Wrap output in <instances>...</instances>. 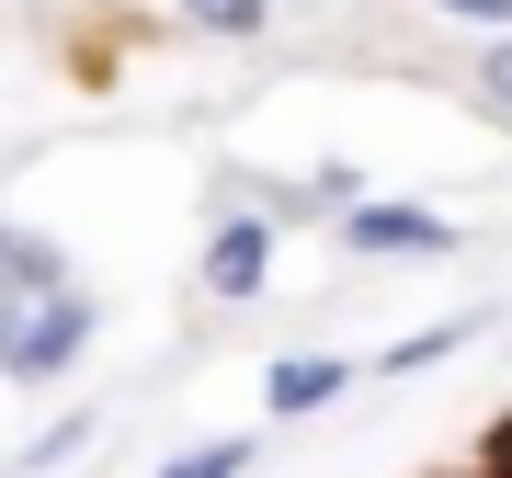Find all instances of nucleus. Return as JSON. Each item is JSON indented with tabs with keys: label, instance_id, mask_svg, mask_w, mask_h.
Wrapping results in <instances>:
<instances>
[{
	"label": "nucleus",
	"instance_id": "obj_1",
	"mask_svg": "<svg viewBox=\"0 0 512 478\" xmlns=\"http://www.w3.org/2000/svg\"><path fill=\"white\" fill-rule=\"evenodd\" d=\"M103 342V296L92 285H35V296H0V387H57L80 376V353Z\"/></svg>",
	"mask_w": 512,
	"mask_h": 478
},
{
	"label": "nucleus",
	"instance_id": "obj_2",
	"mask_svg": "<svg viewBox=\"0 0 512 478\" xmlns=\"http://www.w3.org/2000/svg\"><path fill=\"white\" fill-rule=\"evenodd\" d=\"M330 239H342L353 262H456L467 217H444V205H421V194H353L342 217H330Z\"/></svg>",
	"mask_w": 512,
	"mask_h": 478
},
{
	"label": "nucleus",
	"instance_id": "obj_3",
	"mask_svg": "<svg viewBox=\"0 0 512 478\" xmlns=\"http://www.w3.org/2000/svg\"><path fill=\"white\" fill-rule=\"evenodd\" d=\"M274 217H251V205H217V228H205V262H194V285L217 296V308H251L262 285H274Z\"/></svg>",
	"mask_w": 512,
	"mask_h": 478
},
{
	"label": "nucleus",
	"instance_id": "obj_4",
	"mask_svg": "<svg viewBox=\"0 0 512 478\" xmlns=\"http://www.w3.org/2000/svg\"><path fill=\"white\" fill-rule=\"evenodd\" d=\"M353 376H365L353 353H274V365H262V422H319Z\"/></svg>",
	"mask_w": 512,
	"mask_h": 478
},
{
	"label": "nucleus",
	"instance_id": "obj_5",
	"mask_svg": "<svg viewBox=\"0 0 512 478\" xmlns=\"http://www.w3.org/2000/svg\"><path fill=\"white\" fill-rule=\"evenodd\" d=\"M490 319H501V308H456V319H421V331H399V342H387L365 376H433L444 353H467L478 331H490Z\"/></svg>",
	"mask_w": 512,
	"mask_h": 478
},
{
	"label": "nucleus",
	"instance_id": "obj_6",
	"mask_svg": "<svg viewBox=\"0 0 512 478\" xmlns=\"http://www.w3.org/2000/svg\"><path fill=\"white\" fill-rule=\"evenodd\" d=\"M35 285H69V251L35 217H0V296H35Z\"/></svg>",
	"mask_w": 512,
	"mask_h": 478
},
{
	"label": "nucleus",
	"instance_id": "obj_7",
	"mask_svg": "<svg viewBox=\"0 0 512 478\" xmlns=\"http://www.w3.org/2000/svg\"><path fill=\"white\" fill-rule=\"evenodd\" d=\"M251 456H262V433H205L183 456H160L148 478H251Z\"/></svg>",
	"mask_w": 512,
	"mask_h": 478
},
{
	"label": "nucleus",
	"instance_id": "obj_8",
	"mask_svg": "<svg viewBox=\"0 0 512 478\" xmlns=\"http://www.w3.org/2000/svg\"><path fill=\"white\" fill-rule=\"evenodd\" d=\"M92 433H103L92 410H57V422L23 444V467H12V478H57V467H80V456H92Z\"/></svg>",
	"mask_w": 512,
	"mask_h": 478
},
{
	"label": "nucleus",
	"instance_id": "obj_9",
	"mask_svg": "<svg viewBox=\"0 0 512 478\" xmlns=\"http://www.w3.org/2000/svg\"><path fill=\"white\" fill-rule=\"evenodd\" d=\"M171 23H194V35H217V46H251L262 23H274V0H171Z\"/></svg>",
	"mask_w": 512,
	"mask_h": 478
},
{
	"label": "nucleus",
	"instance_id": "obj_10",
	"mask_svg": "<svg viewBox=\"0 0 512 478\" xmlns=\"http://www.w3.org/2000/svg\"><path fill=\"white\" fill-rule=\"evenodd\" d=\"M467 92H478V114H490V126L512 137V23H501V35H478V69H467Z\"/></svg>",
	"mask_w": 512,
	"mask_h": 478
},
{
	"label": "nucleus",
	"instance_id": "obj_11",
	"mask_svg": "<svg viewBox=\"0 0 512 478\" xmlns=\"http://www.w3.org/2000/svg\"><path fill=\"white\" fill-rule=\"evenodd\" d=\"M433 12H444V23H478V35H501V23H512V0H433Z\"/></svg>",
	"mask_w": 512,
	"mask_h": 478
}]
</instances>
